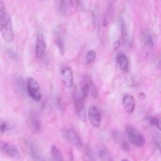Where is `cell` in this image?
I'll use <instances>...</instances> for the list:
<instances>
[{
    "instance_id": "1",
    "label": "cell",
    "mask_w": 161,
    "mask_h": 161,
    "mask_svg": "<svg viewBox=\"0 0 161 161\" xmlns=\"http://www.w3.org/2000/svg\"><path fill=\"white\" fill-rule=\"evenodd\" d=\"M0 30L3 39L7 43H11L14 40V33L11 17L8 13L4 11L0 15Z\"/></svg>"
},
{
    "instance_id": "2",
    "label": "cell",
    "mask_w": 161,
    "mask_h": 161,
    "mask_svg": "<svg viewBox=\"0 0 161 161\" xmlns=\"http://www.w3.org/2000/svg\"><path fill=\"white\" fill-rule=\"evenodd\" d=\"M126 135L130 142L137 147H142L145 143L143 136L134 127L127 125L125 127Z\"/></svg>"
},
{
    "instance_id": "3",
    "label": "cell",
    "mask_w": 161,
    "mask_h": 161,
    "mask_svg": "<svg viewBox=\"0 0 161 161\" xmlns=\"http://www.w3.org/2000/svg\"><path fill=\"white\" fill-rule=\"evenodd\" d=\"M89 94L88 84L86 79L82 81L75 86L74 89L72 97L74 103H84Z\"/></svg>"
},
{
    "instance_id": "4",
    "label": "cell",
    "mask_w": 161,
    "mask_h": 161,
    "mask_svg": "<svg viewBox=\"0 0 161 161\" xmlns=\"http://www.w3.org/2000/svg\"><path fill=\"white\" fill-rule=\"evenodd\" d=\"M27 91L29 96L36 102L42 99V92L38 82L33 77L27 79Z\"/></svg>"
},
{
    "instance_id": "5",
    "label": "cell",
    "mask_w": 161,
    "mask_h": 161,
    "mask_svg": "<svg viewBox=\"0 0 161 161\" xmlns=\"http://www.w3.org/2000/svg\"><path fill=\"white\" fill-rule=\"evenodd\" d=\"M53 36L55 44L58 48L59 52L64 54V37L63 29L61 25H57L53 30Z\"/></svg>"
},
{
    "instance_id": "6",
    "label": "cell",
    "mask_w": 161,
    "mask_h": 161,
    "mask_svg": "<svg viewBox=\"0 0 161 161\" xmlns=\"http://www.w3.org/2000/svg\"><path fill=\"white\" fill-rule=\"evenodd\" d=\"M88 119L94 128H98L101 123V116L99 109L95 106H91L88 109Z\"/></svg>"
},
{
    "instance_id": "7",
    "label": "cell",
    "mask_w": 161,
    "mask_h": 161,
    "mask_svg": "<svg viewBox=\"0 0 161 161\" xmlns=\"http://www.w3.org/2000/svg\"><path fill=\"white\" fill-rule=\"evenodd\" d=\"M0 150L5 154L11 157L17 158H19L21 156L17 147L13 144L9 142H0Z\"/></svg>"
},
{
    "instance_id": "8",
    "label": "cell",
    "mask_w": 161,
    "mask_h": 161,
    "mask_svg": "<svg viewBox=\"0 0 161 161\" xmlns=\"http://www.w3.org/2000/svg\"><path fill=\"white\" fill-rule=\"evenodd\" d=\"M26 147L29 154L34 161H44V158L41 150L34 142L28 141Z\"/></svg>"
},
{
    "instance_id": "9",
    "label": "cell",
    "mask_w": 161,
    "mask_h": 161,
    "mask_svg": "<svg viewBox=\"0 0 161 161\" xmlns=\"http://www.w3.org/2000/svg\"><path fill=\"white\" fill-rule=\"evenodd\" d=\"M61 80L64 86L70 88L74 85V76L71 69L69 67H64L61 72Z\"/></svg>"
},
{
    "instance_id": "10",
    "label": "cell",
    "mask_w": 161,
    "mask_h": 161,
    "mask_svg": "<svg viewBox=\"0 0 161 161\" xmlns=\"http://www.w3.org/2000/svg\"><path fill=\"white\" fill-rule=\"evenodd\" d=\"M46 50V43L43 35L42 33H38L36 36L35 45V56L37 58H41L45 55Z\"/></svg>"
},
{
    "instance_id": "11",
    "label": "cell",
    "mask_w": 161,
    "mask_h": 161,
    "mask_svg": "<svg viewBox=\"0 0 161 161\" xmlns=\"http://www.w3.org/2000/svg\"><path fill=\"white\" fill-rule=\"evenodd\" d=\"M64 136L72 144L76 146H82V142L78 134L72 128H67L64 131Z\"/></svg>"
},
{
    "instance_id": "12",
    "label": "cell",
    "mask_w": 161,
    "mask_h": 161,
    "mask_svg": "<svg viewBox=\"0 0 161 161\" xmlns=\"http://www.w3.org/2000/svg\"><path fill=\"white\" fill-rule=\"evenodd\" d=\"M122 104L125 111L128 114H131L133 113L135 108V99L133 96L125 95L122 99Z\"/></svg>"
},
{
    "instance_id": "13",
    "label": "cell",
    "mask_w": 161,
    "mask_h": 161,
    "mask_svg": "<svg viewBox=\"0 0 161 161\" xmlns=\"http://www.w3.org/2000/svg\"><path fill=\"white\" fill-rule=\"evenodd\" d=\"M112 135L114 142L123 150L127 152L130 150V145L121 133L118 130H114L112 133Z\"/></svg>"
},
{
    "instance_id": "14",
    "label": "cell",
    "mask_w": 161,
    "mask_h": 161,
    "mask_svg": "<svg viewBox=\"0 0 161 161\" xmlns=\"http://www.w3.org/2000/svg\"><path fill=\"white\" fill-rule=\"evenodd\" d=\"M116 62L119 69L125 72H128L129 70V61L125 54L120 53L117 55Z\"/></svg>"
},
{
    "instance_id": "15",
    "label": "cell",
    "mask_w": 161,
    "mask_h": 161,
    "mask_svg": "<svg viewBox=\"0 0 161 161\" xmlns=\"http://www.w3.org/2000/svg\"><path fill=\"white\" fill-rule=\"evenodd\" d=\"M74 107H75V114L77 115V117L79 118V119H80L82 122L86 121L87 117H86V109H85L84 103H74Z\"/></svg>"
},
{
    "instance_id": "16",
    "label": "cell",
    "mask_w": 161,
    "mask_h": 161,
    "mask_svg": "<svg viewBox=\"0 0 161 161\" xmlns=\"http://www.w3.org/2000/svg\"><path fill=\"white\" fill-rule=\"evenodd\" d=\"M97 153L101 161H114L111 153L105 147H99Z\"/></svg>"
},
{
    "instance_id": "17",
    "label": "cell",
    "mask_w": 161,
    "mask_h": 161,
    "mask_svg": "<svg viewBox=\"0 0 161 161\" xmlns=\"http://www.w3.org/2000/svg\"><path fill=\"white\" fill-rule=\"evenodd\" d=\"M28 126L33 133H37L41 130V124L38 118L34 116H30L28 119Z\"/></svg>"
},
{
    "instance_id": "18",
    "label": "cell",
    "mask_w": 161,
    "mask_h": 161,
    "mask_svg": "<svg viewBox=\"0 0 161 161\" xmlns=\"http://www.w3.org/2000/svg\"><path fill=\"white\" fill-rule=\"evenodd\" d=\"M114 7L112 5H110L108 8V9L105 13V14L104 16V18H103V25L104 27L107 26L110 23V21L113 18V14H114Z\"/></svg>"
},
{
    "instance_id": "19",
    "label": "cell",
    "mask_w": 161,
    "mask_h": 161,
    "mask_svg": "<svg viewBox=\"0 0 161 161\" xmlns=\"http://www.w3.org/2000/svg\"><path fill=\"white\" fill-rule=\"evenodd\" d=\"M51 157L52 161H65L63 158L62 152L58 149V148L53 145L51 148Z\"/></svg>"
},
{
    "instance_id": "20",
    "label": "cell",
    "mask_w": 161,
    "mask_h": 161,
    "mask_svg": "<svg viewBox=\"0 0 161 161\" xmlns=\"http://www.w3.org/2000/svg\"><path fill=\"white\" fill-rule=\"evenodd\" d=\"M143 40L145 48L150 50L153 47V41L151 35L147 32L144 33L143 35Z\"/></svg>"
},
{
    "instance_id": "21",
    "label": "cell",
    "mask_w": 161,
    "mask_h": 161,
    "mask_svg": "<svg viewBox=\"0 0 161 161\" xmlns=\"http://www.w3.org/2000/svg\"><path fill=\"white\" fill-rule=\"evenodd\" d=\"M88 84V89H89V92H91V96L94 98V99H96L97 97V90L96 89V86L94 85V84L92 82V80L91 79H86Z\"/></svg>"
},
{
    "instance_id": "22",
    "label": "cell",
    "mask_w": 161,
    "mask_h": 161,
    "mask_svg": "<svg viewBox=\"0 0 161 161\" xmlns=\"http://www.w3.org/2000/svg\"><path fill=\"white\" fill-rule=\"evenodd\" d=\"M96 52L93 50H89L86 56V58H85L86 64H89L92 62L94 60V59L96 58Z\"/></svg>"
},
{
    "instance_id": "23",
    "label": "cell",
    "mask_w": 161,
    "mask_h": 161,
    "mask_svg": "<svg viewBox=\"0 0 161 161\" xmlns=\"http://www.w3.org/2000/svg\"><path fill=\"white\" fill-rule=\"evenodd\" d=\"M150 123L157 127L158 130H160V118L159 117L152 118L150 119Z\"/></svg>"
},
{
    "instance_id": "24",
    "label": "cell",
    "mask_w": 161,
    "mask_h": 161,
    "mask_svg": "<svg viewBox=\"0 0 161 161\" xmlns=\"http://www.w3.org/2000/svg\"><path fill=\"white\" fill-rule=\"evenodd\" d=\"M121 33H122V36L124 38H125L127 36V28L125 25V23L123 19L121 20Z\"/></svg>"
},
{
    "instance_id": "25",
    "label": "cell",
    "mask_w": 161,
    "mask_h": 161,
    "mask_svg": "<svg viewBox=\"0 0 161 161\" xmlns=\"http://www.w3.org/2000/svg\"><path fill=\"white\" fill-rule=\"evenodd\" d=\"M8 130V125L6 122L0 123V131L4 132Z\"/></svg>"
},
{
    "instance_id": "26",
    "label": "cell",
    "mask_w": 161,
    "mask_h": 161,
    "mask_svg": "<svg viewBox=\"0 0 161 161\" xmlns=\"http://www.w3.org/2000/svg\"><path fill=\"white\" fill-rule=\"evenodd\" d=\"M120 45H121V42L119 40L115 41L113 43V50H114V51L117 50L119 48Z\"/></svg>"
},
{
    "instance_id": "27",
    "label": "cell",
    "mask_w": 161,
    "mask_h": 161,
    "mask_svg": "<svg viewBox=\"0 0 161 161\" xmlns=\"http://www.w3.org/2000/svg\"><path fill=\"white\" fill-rule=\"evenodd\" d=\"M5 9H6V6L5 4L3 2V0H0V13H3L4 11H5Z\"/></svg>"
},
{
    "instance_id": "28",
    "label": "cell",
    "mask_w": 161,
    "mask_h": 161,
    "mask_svg": "<svg viewBox=\"0 0 161 161\" xmlns=\"http://www.w3.org/2000/svg\"><path fill=\"white\" fill-rule=\"evenodd\" d=\"M121 161H129V160L128 159H126V158H123V159L121 160Z\"/></svg>"
}]
</instances>
